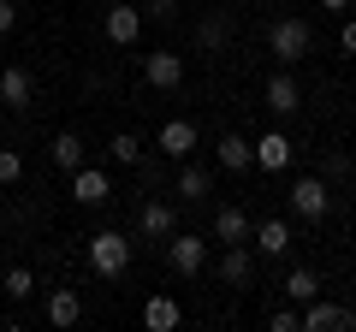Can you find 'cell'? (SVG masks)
<instances>
[{
	"mask_svg": "<svg viewBox=\"0 0 356 332\" xmlns=\"http://www.w3.org/2000/svg\"><path fill=\"white\" fill-rule=\"evenodd\" d=\"M339 53H344V60H356V18H344V30H339Z\"/></svg>",
	"mask_w": 356,
	"mask_h": 332,
	"instance_id": "cell-29",
	"label": "cell"
},
{
	"mask_svg": "<svg viewBox=\"0 0 356 332\" xmlns=\"http://www.w3.org/2000/svg\"><path fill=\"white\" fill-rule=\"evenodd\" d=\"M83 320V297L72 291V285H60V291H48V326H77Z\"/></svg>",
	"mask_w": 356,
	"mask_h": 332,
	"instance_id": "cell-16",
	"label": "cell"
},
{
	"mask_svg": "<svg viewBox=\"0 0 356 332\" xmlns=\"http://www.w3.org/2000/svg\"><path fill=\"white\" fill-rule=\"evenodd\" d=\"M24 179V154L18 149H0V184H18Z\"/></svg>",
	"mask_w": 356,
	"mask_h": 332,
	"instance_id": "cell-25",
	"label": "cell"
},
{
	"mask_svg": "<svg viewBox=\"0 0 356 332\" xmlns=\"http://www.w3.org/2000/svg\"><path fill=\"white\" fill-rule=\"evenodd\" d=\"M255 249H261L267 261L291 256V226H285V219H261V226H255Z\"/></svg>",
	"mask_w": 356,
	"mask_h": 332,
	"instance_id": "cell-17",
	"label": "cell"
},
{
	"mask_svg": "<svg viewBox=\"0 0 356 332\" xmlns=\"http://www.w3.org/2000/svg\"><path fill=\"white\" fill-rule=\"evenodd\" d=\"M321 6H327V13H350V0H321Z\"/></svg>",
	"mask_w": 356,
	"mask_h": 332,
	"instance_id": "cell-32",
	"label": "cell"
},
{
	"mask_svg": "<svg viewBox=\"0 0 356 332\" xmlns=\"http://www.w3.org/2000/svg\"><path fill=\"white\" fill-rule=\"evenodd\" d=\"M65 179H72V202L77 208H102V202H113V184H107V172L102 166H77V172H65Z\"/></svg>",
	"mask_w": 356,
	"mask_h": 332,
	"instance_id": "cell-5",
	"label": "cell"
},
{
	"mask_svg": "<svg viewBox=\"0 0 356 332\" xmlns=\"http://www.w3.org/2000/svg\"><path fill=\"white\" fill-rule=\"evenodd\" d=\"M196 42H202V53H226V42H232V24H226V18H202Z\"/></svg>",
	"mask_w": 356,
	"mask_h": 332,
	"instance_id": "cell-24",
	"label": "cell"
},
{
	"mask_svg": "<svg viewBox=\"0 0 356 332\" xmlns=\"http://www.w3.org/2000/svg\"><path fill=\"white\" fill-rule=\"evenodd\" d=\"M196 142H202V131H196L191 119H166V125L154 131V154H166V160H191Z\"/></svg>",
	"mask_w": 356,
	"mask_h": 332,
	"instance_id": "cell-4",
	"label": "cell"
},
{
	"mask_svg": "<svg viewBox=\"0 0 356 332\" xmlns=\"http://www.w3.org/2000/svg\"><path fill=\"white\" fill-rule=\"evenodd\" d=\"M48 160L60 166V172H77V166H83V137H77V131H60V137L48 142Z\"/></svg>",
	"mask_w": 356,
	"mask_h": 332,
	"instance_id": "cell-19",
	"label": "cell"
},
{
	"mask_svg": "<svg viewBox=\"0 0 356 332\" xmlns=\"http://www.w3.org/2000/svg\"><path fill=\"white\" fill-rule=\"evenodd\" d=\"M309 48H315V30H309L303 18H273V24H267V53L280 65L309 60Z\"/></svg>",
	"mask_w": 356,
	"mask_h": 332,
	"instance_id": "cell-1",
	"label": "cell"
},
{
	"mask_svg": "<svg viewBox=\"0 0 356 332\" xmlns=\"http://www.w3.org/2000/svg\"><path fill=\"white\" fill-rule=\"evenodd\" d=\"M321 179H350V154H327V166H321Z\"/></svg>",
	"mask_w": 356,
	"mask_h": 332,
	"instance_id": "cell-28",
	"label": "cell"
},
{
	"mask_svg": "<svg viewBox=\"0 0 356 332\" xmlns=\"http://www.w3.org/2000/svg\"><path fill=\"white\" fill-rule=\"evenodd\" d=\"M202 261H208V243L202 238H191V231H172V238H166V267H172L178 279H196Z\"/></svg>",
	"mask_w": 356,
	"mask_h": 332,
	"instance_id": "cell-3",
	"label": "cell"
},
{
	"mask_svg": "<svg viewBox=\"0 0 356 332\" xmlns=\"http://www.w3.org/2000/svg\"><path fill=\"white\" fill-rule=\"evenodd\" d=\"M143 326H149V332H178V326H184V308H178V297L154 291L149 303H143Z\"/></svg>",
	"mask_w": 356,
	"mask_h": 332,
	"instance_id": "cell-14",
	"label": "cell"
},
{
	"mask_svg": "<svg viewBox=\"0 0 356 332\" xmlns=\"http://www.w3.org/2000/svg\"><path fill=\"white\" fill-rule=\"evenodd\" d=\"M149 13H154V18H172V13H178V0H149Z\"/></svg>",
	"mask_w": 356,
	"mask_h": 332,
	"instance_id": "cell-31",
	"label": "cell"
},
{
	"mask_svg": "<svg viewBox=\"0 0 356 332\" xmlns=\"http://www.w3.org/2000/svg\"><path fill=\"white\" fill-rule=\"evenodd\" d=\"M0 226H6V208H0Z\"/></svg>",
	"mask_w": 356,
	"mask_h": 332,
	"instance_id": "cell-33",
	"label": "cell"
},
{
	"mask_svg": "<svg viewBox=\"0 0 356 332\" xmlns=\"http://www.w3.org/2000/svg\"><path fill=\"white\" fill-rule=\"evenodd\" d=\"M137 231H143L149 243H166V238L178 231V208H172V202H143V214H137Z\"/></svg>",
	"mask_w": 356,
	"mask_h": 332,
	"instance_id": "cell-10",
	"label": "cell"
},
{
	"mask_svg": "<svg viewBox=\"0 0 356 332\" xmlns=\"http://www.w3.org/2000/svg\"><path fill=\"white\" fill-rule=\"evenodd\" d=\"M285 297H291L297 308L315 303V297H321V273L315 267H291V273H285Z\"/></svg>",
	"mask_w": 356,
	"mask_h": 332,
	"instance_id": "cell-22",
	"label": "cell"
},
{
	"mask_svg": "<svg viewBox=\"0 0 356 332\" xmlns=\"http://www.w3.org/2000/svg\"><path fill=\"white\" fill-rule=\"evenodd\" d=\"M214 160L226 166V172H250V137H238V131H226V137L214 142Z\"/></svg>",
	"mask_w": 356,
	"mask_h": 332,
	"instance_id": "cell-18",
	"label": "cell"
},
{
	"mask_svg": "<svg viewBox=\"0 0 356 332\" xmlns=\"http://www.w3.org/2000/svg\"><path fill=\"white\" fill-rule=\"evenodd\" d=\"M6 291H13V303H18V297H30V291H36V273H30V267H13V273H6Z\"/></svg>",
	"mask_w": 356,
	"mask_h": 332,
	"instance_id": "cell-26",
	"label": "cell"
},
{
	"mask_svg": "<svg viewBox=\"0 0 356 332\" xmlns=\"http://www.w3.org/2000/svg\"><path fill=\"white\" fill-rule=\"evenodd\" d=\"M107 42H113V48H131V42L143 36V6H107Z\"/></svg>",
	"mask_w": 356,
	"mask_h": 332,
	"instance_id": "cell-12",
	"label": "cell"
},
{
	"mask_svg": "<svg viewBox=\"0 0 356 332\" xmlns=\"http://www.w3.org/2000/svg\"><path fill=\"white\" fill-rule=\"evenodd\" d=\"M178 196H184V202H202V196H214V172H208V166H178Z\"/></svg>",
	"mask_w": 356,
	"mask_h": 332,
	"instance_id": "cell-20",
	"label": "cell"
},
{
	"mask_svg": "<svg viewBox=\"0 0 356 332\" xmlns=\"http://www.w3.org/2000/svg\"><path fill=\"white\" fill-rule=\"evenodd\" d=\"M107 154H113L119 166H143V137H137V131H113V142H107Z\"/></svg>",
	"mask_w": 356,
	"mask_h": 332,
	"instance_id": "cell-23",
	"label": "cell"
},
{
	"mask_svg": "<svg viewBox=\"0 0 356 332\" xmlns=\"http://www.w3.org/2000/svg\"><path fill=\"white\" fill-rule=\"evenodd\" d=\"M297 320H303V332H339V326H356V308H339L327 297H315V303L297 308Z\"/></svg>",
	"mask_w": 356,
	"mask_h": 332,
	"instance_id": "cell-8",
	"label": "cell"
},
{
	"mask_svg": "<svg viewBox=\"0 0 356 332\" xmlns=\"http://www.w3.org/2000/svg\"><path fill=\"white\" fill-rule=\"evenodd\" d=\"M13 24H18V6H13V0H0V36H13Z\"/></svg>",
	"mask_w": 356,
	"mask_h": 332,
	"instance_id": "cell-30",
	"label": "cell"
},
{
	"mask_svg": "<svg viewBox=\"0 0 356 332\" xmlns=\"http://www.w3.org/2000/svg\"><path fill=\"white\" fill-rule=\"evenodd\" d=\"M30 95H36V77H30L24 65H0V101L13 107V113H24Z\"/></svg>",
	"mask_w": 356,
	"mask_h": 332,
	"instance_id": "cell-13",
	"label": "cell"
},
{
	"mask_svg": "<svg viewBox=\"0 0 356 332\" xmlns=\"http://www.w3.org/2000/svg\"><path fill=\"white\" fill-rule=\"evenodd\" d=\"M220 279H226L232 291H243V285L255 279V261H250V243H226V249H220Z\"/></svg>",
	"mask_w": 356,
	"mask_h": 332,
	"instance_id": "cell-15",
	"label": "cell"
},
{
	"mask_svg": "<svg viewBox=\"0 0 356 332\" xmlns=\"http://www.w3.org/2000/svg\"><path fill=\"white\" fill-rule=\"evenodd\" d=\"M143 77H149V90H178L184 83V53H149L143 60Z\"/></svg>",
	"mask_w": 356,
	"mask_h": 332,
	"instance_id": "cell-11",
	"label": "cell"
},
{
	"mask_svg": "<svg viewBox=\"0 0 356 332\" xmlns=\"http://www.w3.org/2000/svg\"><path fill=\"white\" fill-rule=\"evenodd\" d=\"M214 243H250V214L243 208H220L214 214Z\"/></svg>",
	"mask_w": 356,
	"mask_h": 332,
	"instance_id": "cell-21",
	"label": "cell"
},
{
	"mask_svg": "<svg viewBox=\"0 0 356 332\" xmlns=\"http://www.w3.org/2000/svg\"><path fill=\"white\" fill-rule=\"evenodd\" d=\"M291 154H297V142L285 137V131H261V137L250 142V160L261 166V172H285V166H291Z\"/></svg>",
	"mask_w": 356,
	"mask_h": 332,
	"instance_id": "cell-7",
	"label": "cell"
},
{
	"mask_svg": "<svg viewBox=\"0 0 356 332\" xmlns=\"http://www.w3.org/2000/svg\"><path fill=\"white\" fill-rule=\"evenodd\" d=\"M267 107H273V113H280V119H291L297 113V107H303V90H297V77H291V65H280V72H273V77H267Z\"/></svg>",
	"mask_w": 356,
	"mask_h": 332,
	"instance_id": "cell-9",
	"label": "cell"
},
{
	"mask_svg": "<svg viewBox=\"0 0 356 332\" xmlns=\"http://www.w3.org/2000/svg\"><path fill=\"white\" fill-rule=\"evenodd\" d=\"M291 208H297V219H327V208H332V184L321 179V172L297 179V190H291Z\"/></svg>",
	"mask_w": 356,
	"mask_h": 332,
	"instance_id": "cell-6",
	"label": "cell"
},
{
	"mask_svg": "<svg viewBox=\"0 0 356 332\" xmlns=\"http://www.w3.org/2000/svg\"><path fill=\"white\" fill-rule=\"evenodd\" d=\"M0 65H6V53H0Z\"/></svg>",
	"mask_w": 356,
	"mask_h": 332,
	"instance_id": "cell-34",
	"label": "cell"
},
{
	"mask_svg": "<svg viewBox=\"0 0 356 332\" xmlns=\"http://www.w3.org/2000/svg\"><path fill=\"white\" fill-rule=\"evenodd\" d=\"M89 267L102 273V279H125L131 238H125V231H95V238H89Z\"/></svg>",
	"mask_w": 356,
	"mask_h": 332,
	"instance_id": "cell-2",
	"label": "cell"
},
{
	"mask_svg": "<svg viewBox=\"0 0 356 332\" xmlns=\"http://www.w3.org/2000/svg\"><path fill=\"white\" fill-rule=\"evenodd\" d=\"M267 326H273V332H303V320H297V303H291V308H273V315H267Z\"/></svg>",
	"mask_w": 356,
	"mask_h": 332,
	"instance_id": "cell-27",
	"label": "cell"
}]
</instances>
